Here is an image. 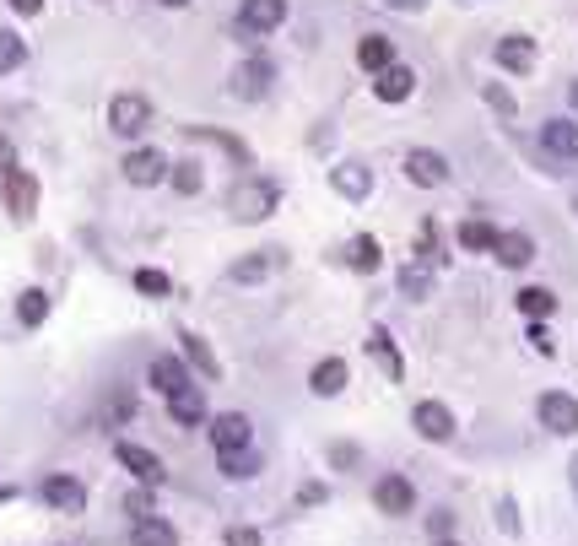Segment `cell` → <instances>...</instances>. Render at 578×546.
<instances>
[{
    "label": "cell",
    "instance_id": "6da1fadb",
    "mask_svg": "<svg viewBox=\"0 0 578 546\" xmlns=\"http://www.w3.org/2000/svg\"><path fill=\"white\" fill-rule=\"evenodd\" d=\"M227 206H233L238 222H265L281 206V184L276 179H244V184H233V201Z\"/></svg>",
    "mask_w": 578,
    "mask_h": 546
},
{
    "label": "cell",
    "instance_id": "7a4b0ae2",
    "mask_svg": "<svg viewBox=\"0 0 578 546\" xmlns=\"http://www.w3.org/2000/svg\"><path fill=\"white\" fill-rule=\"evenodd\" d=\"M535 417H541V428L557 433V438H573L578 433V401H573L568 390H546L541 401H535Z\"/></svg>",
    "mask_w": 578,
    "mask_h": 546
},
{
    "label": "cell",
    "instance_id": "3957f363",
    "mask_svg": "<svg viewBox=\"0 0 578 546\" xmlns=\"http://www.w3.org/2000/svg\"><path fill=\"white\" fill-rule=\"evenodd\" d=\"M152 125V103L141 98V92H119L109 103V130L114 136H141V130Z\"/></svg>",
    "mask_w": 578,
    "mask_h": 546
},
{
    "label": "cell",
    "instance_id": "277c9868",
    "mask_svg": "<svg viewBox=\"0 0 578 546\" xmlns=\"http://www.w3.org/2000/svg\"><path fill=\"white\" fill-rule=\"evenodd\" d=\"M406 179L422 184V190H438V184H449V157L433 152V146H411L406 152Z\"/></svg>",
    "mask_w": 578,
    "mask_h": 546
},
{
    "label": "cell",
    "instance_id": "5b68a950",
    "mask_svg": "<svg viewBox=\"0 0 578 546\" xmlns=\"http://www.w3.org/2000/svg\"><path fill=\"white\" fill-rule=\"evenodd\" d=\"M411 428L427 438V444H449L454 438V411L443 406V401H416L411 411Z\"/></svg>",
    "mask_w": 578,
    "mask_h": 546
},
{
    "label": "cell",
    "instance_id": "8992f818",
    "mask_svg": "<svg viewBox=\"0 0 578 546\" xmlns=\"http://www.w3.org/2000/svg\"><path fill=\"white\" fill-rule=\"evenodd\" d=\"M125 179L136 184V190H152V184L168 179V157L157 152V146H136V152L125 157Z\"/></svg>",
    "mask_w": 578,
    "mask_h": 546
},
{
    "label": "cell",
    "instance_id": "52a82bcc",
    "mask_svg": "<svg viewBox=\"0 0 578 546\" xmlns=\"http://www.w3.org/2000/svg\"><path fill=\"white\" fill-rule=\"evenodd\" d=\"M373 503H379V514H389V519L411 514V509H416L411 476H379V487H373Z\"/></svg>",
    "mask_w": 578,
    "mask_h": 546
},
{
    "label": "cell",
    "instance_id": "ba28073f",
    "mask_svg": "<svg viewBox=\"0 0 578 546\" xmlns=\"http://www.w3.org/2000/svg\"><path fill=\"white\" fill-rule=\"evenodd\" d=\"M6 211H11L17 222L38 217V179H33V173H22V168L6 173Z\"/></svg>",
    "mask_w": 578,
    "mask_h": 546
},
{
    "label": "cell",
    "instance_id": "9c48e42d",
    "mask_svg": "<svg viewBox=\"0 0 578 546\" xmlns=\"http://www.w3.org/2000/svg\"><path fill=\"white\" fill-rule=\"evenodd\" d=\"M281 17H287V0H244L238 6V28L244 33H271L281 28Z\"/></svg>",
    "mask_w": 578,
    "mask_h": 546
},
{
    "label": "cell",
    "instance_id": "30bf717a",
    "mask_svg": "<svg viewBox=\"0 0 578 546\" xmlns=\"http://www.w3.org/2000/svg\"><path fill=\"white\" fill-rule=\"evenodd\" d=\"M44 503L55 514H82L87 509V487L76 482V476H49V482H44Z\"/></svg>",
    "mask_w": 578,
    "mask_h": 546
},
{
    "label": "cell",
    "instance_id": "8fae6325",
    "mask_svg": "<svg viewBox=\"0 0 578 546\" xmlns=\"http://www.w3.org/2000/svg\"><path fill=\"white\" fill-rule=\"evenodd\" d=\"M211 444H217V455L249 449V417H244V411H222V417L211 422Z\"/></svg>",
    "mask_w": 578,
    "mask_h": 546
},
{
    "label": "cell",
    "instance_id": "7c38bea8",
    "mask_svg": "<svg viewBox=\"0 0 578 546\" xmlns=\"http://www.w3.org/2000/svg\"><path fill=\"white\" fill-rule=\"evenodd\" d=\"M281 260H287L281 249H254L249 260H238V265H233V282H238V287L265 282V276H276V271H281Z\"/></svg>",
    "mask_w": 578,
    "mask_h": 546
},
{
    "label": "cell",
    "instance_id": "4fadbf2b",
    "mask_svg": "<svg viewBox=\"0 0 578 546\" xmlns=\"http://www.w3.org/2000/svg\"><path fill=\"white\" fill-rule=\"evenodd\" d=\"M168 417L179 422V428H200V422H206V395H200L195 384L173 390V395H168Z\"/></svg>",
    "mask_w": 578,
    "mask_h": 546
},
{
    "label": "cell",
    "instance_id": "5bb4252c",
    "mask_svg": "<svg viewBox=\"0 0 578 546\" xmlns=\"http://www.w3.org/2000/svg\"><path fill=\"white\" fill-rule=\"evenodd\" d=\"M114 455H119V465H125V471L136 476V482H152V487L163 482V460H157L152 449H141V444H119Z\"/></svg>",
    "mask_w": 578,
    "mask_h": 546
},
{
    "label": "cell",
    "instance_id": "9a60e30c",
    "mask_svg": "<svg viewBox=\"0 0 578 546\" xmlns=\"http://www.w3.org/2000/svg\"><path fill=\"white\" fill-rule=\"evenodd\" d=\"M497 65H503V71H514V76H524V71L535 65V38H524V33L497 38Z\"/></svg>",
    "mask_w": 578,
    "mask_h": 546
},
{
    "label": "cell",
    "instance_id": "2e32d148",
    "mask_svg": "<svg viewBox=\"0 0 578 546\" xmlns=\"http://www.w3.org/2000/svg\"><path fill=\"white\" fill-rule=\"evenodd\" d=\"M492 255H497V265L519 271V265H530V260H535V238H530V233H497Z\"/></svg>",
    "mask_w": 578,
    "mask_h": 546
},
{
    "label": "cell",
    "instance_id": "e0dca14e",
    "mask_svg": "<svg viewBox=\"0 0 578 546\" xmlns=\"http://www.w3.org/2000/svg\"><path fill=\"white\" fill-rule=\"evenodd\" d=\"M373 92H379L384 103H406L411 92H416V71H411V65H389V71H379Z\"/></svg>",
    "mask_w": 578,
    "mask_h": 546
},
{
    "label": "cell",
    "instance_id": "ac0fdd59",
    "mask_svg": "<svg viewBox=\"0 0 578 546\" xmlns=\"http://www.w3.org/2000/svg\"><path fill=\"white\" fill-rule=\"evenodd\" d=\"M541 141L551 157H578V119H546Z\"/></svg>",
    "mask_w": 578,
    "mask_h": 546
},
{
    "label": "cell",
    "instance_id": "d6986e66",
    "mask_svg": "<svg viewBox=\"0 0 578 546\" xmlns=\"http://www.w3.org/2000/svg\"><path fill=\"white\" fill-rule=\"evenodd\" d=\"M330 184L346 195V201H368V190H373V173L362 168V163H341V168H330Z\"/></svg>",
    "mask_w": 578,
    "mask_h": 546
},
{
    "label": "cell",
    "instance_id": "ffe728a7",
    "mask_svg": "<svg viewBox=\"0 0 578 546\" xmlns=\"http://www.w3.org/2000/svg\"><path fill=\"white\" fill-rule=\"evenodd\" d=\"M146 379H152L157 395H173V390H184V384H190V374H184L179 357H152V363H146Z\"/></svg>",
    "mask_w": 578,
    "mask_h": 546
},
{
    "label": "cell",
    "instance_id": "44dd1931",
    "mask_svg": "<svg viewBox=\"0 0 578 546\" xmlns=\"http://www.w3.org/2000/svg\"><path fill=\"white\" fill-rule=\"evenodd\" d=\"M357 65H362V71H373V76L389 71V65H395V44H389L384 33H368V38L357 44Z\"/></svg>",
    "mask_w": 578,
    "mask_h": 546
},
{
    "label": "cell",
    "instance_id": "7402d4cb",
    "mask_svg": "<svg viewBox=\"0 0 578 546\" xmlns=\"http://www.w3.org/2000/svg\"><path fill=\"white\" fill-rule=\"evenodd\" d=\"M308 390L325 395V401H330V395H341V390H346V363H341V357H325V363H314V374H308Z\"/></svg>",
    "mask_w": 578,
    "mask_h": 546
},
{
    "label": "cell",
    "instance_id": "603a6c76",
    "mask_svg": "<svg viewBox=\"0 0 578 546\" xmlns=\"http://www.w3.org/2000/svg\"><path fill=\"white\" fill-rule=\"evenodd\" d=\"M179 341H184V357H190V363L200 368V379H222V363H217V352H211V346L200 341L195 330H184Z\"/></svg>",
    "mask_w": 578,
    "mask_h": 546
},
{
    "label": "cell",
    "instance_id": "cb8c5ba5",
    "mask_svg": "<svg viewBox=\"0 0 578 546\" xmlns=\"http://www.w3.org/2000/svg\"><path fill=\"white\" fill-rule=\"evenodd\" d=\"M265 82H271V65H265V60H249L244 71H233V98H260Z\"/></svg>",
    "mask_w": 578,
    "mask_h": 546
},
{
    "label": "cell",
    "instance_id": "d4e9b609",
    "mask_svg": "<svg viewBox=\"0 0 578 546\" xmlns=\"http://www.w3.org/2000/svg\"><path fill=\"white\" fill-rule=\"evenodd\" d=\"M460 244L470 249V255H492L497 228H492V222H481V217H470V222H460Z\"/></svg>",
    "mask_w": 578,
    "mask_h": 546
},
{
    "label": "cell",
    "instance_id": "484cf974",
    "mask_svg": "<svg viewBox=\"0 0 578 546\" xmlns=\"http://www.w3.org/2000/svg\"><path fill=\"white\" fill-rule=\"evenodd\" d=\"M379 260H384V249H379V238H352V244H346V265H352V271H379Z\"/></svg>",
    "mask_w": 578,
    "mask_h": 546
},
{
    "label": "cell",
    "instance_id": "4316f807",
    "mask_svg": "<svg viewBox=\"0 0 578 546\" xmlns=\"http://www.w3.org/2000/svg\"><path fill=\"white\" fill-rule=\"evenodd\" d=\"M368 352L384 363L389 379H406V363H400V352H395V341H389V330H373V336H368Z\"/></svg>",
    "mask_w": 578,
    "mask_h": 546
},
{
    "label": "cell",
    "instance_id": "83f0119b",
    "mask_svg": "<svg viewBox=\"0 0 578 546\" xmlns=\"http://www.w3.org/2000/svg\"><path fill=\"white\" fill-rule=\"evenodd\" d=\"M514 303H519V314H530V319H535V325H546V314L557 309V298H551L546 287H519V298H514Z\"/></svg>",
    "mask_w": 578,
    "mask_h": 546
},
{
    "label": "cell",
    "instance_id": "f1b7e54d",
    "mask_svg": "<svg viewBox=\"0 0 578 546\" xmlns=\"http://www.w3.org/2000/svg\"><path fill=\"white\" fill-rule=\"evenodd\" d=\"M17 319H22L28 330H38V325H44V319H49V292H38V287H28V292H22V298H17Z\"/></svg>",
    "mask_w": 578,
    "mask_h": 546
},
{
    "label": "cell",
    "instance_id": "f546056e",
    "mask_svg": "<svg viewBox=\"0 0 578 546\" xmlns=\"http://www.w3.org/2000/svg\"><path fill=\"white\" fill-rule=\"evenodd\" d=\"M130 546H179V536H173L168 519H141L136 536H130Z\"/></svg>",
    "mask_w": 578,
    "mask_h": 546
},
{
    "label": "cell",
    "instance_id": "4dcf8cb0",
    "mask_svg": "<svg viewBox=\"0 0 578 546\" xmlns=\"http://www.w3.org/2000/svg\"><path fill=\"white\" fill-rule=\"evenodd\" d=\"M217 460H222V476H233V482H238V476H254V471H260V460H254L249 449H233V455H217Z\"/></svg>",
    "mask_w": 578,
    "mask_h": 546
},
{
    "label": "cell",
    "instance_id": "1f68e13d",
    "mask_svg": "<svg viewBox=\"0 0 578 546\" xmlns=\"http://www.w3.org/2000/svg\"><path fill=\"white\" fill-rule=\"evenodd\" d=\"M22 60H28V44L17 33H0V71H17Z\"/></svg>",
    "mask_w": 578,
    "mask_h": 546
},
{
    "label": "cell",
    "instance_id": "d6a6232c",
    "mask_svg": "<svg viewBox=\"0 0 578 546\" xmlns=\"http://www.w3.org/2000/svg\"><path fill=\"white\" fill-rule=\"evenodd\" d=\"M136 292H146V298H168L173 282H168L163 271H152V265H146V271H136Z\"/></svg>",
    "mask_w": 578,
    "mask_h": 546
},
{
    "label": "cell",
    "instance_id": "836d02e7",
    "mask_svg": "<svg viewBox=\"0 0 578 546\" xmlns=\"http://www.w3.org/2000/svg\"><path fill=\"white\" fill-rule=\"evenodd\" d=\"M168 179H173V190H179V195H195L200 190V168L195 163H168Z\"/></svg>",
    "mask_w": 578,
    "mask_h": 546
},
{
    "label": "cell",
    "instance_id": "e575fe53",
    "mask_svg": "<svg viewBox=\"0 0 578 546\" xmlns=\"http://www.w3.org/2000/svg\"><path fill=\"white\" fill-rule=\"evenodd\" d=\"M400 287H406V298H427V271L422 265H406V271H400Z\"/></svg>",
    "mask_w": 578,
    "mask_h": 546
},
{
    "label": "cell",
    "instance_id": "d590c367",
    "mask_svg": "<svg viewBox=\"0 0 578 546\" xmlns=\"http://www.w3.org/2000/svg\"><path fill=\"white\" fill-rule=\"evenodd\" d=\"M427 530H433V541H449V530H454V509H433V514H427Z\"/></svg>",
    "mask_w": 578,
    "mask_h": 546
},
{
    "label": "cell",
    "instance_id": "8d00e7d4",
    "mask_svg": "<svg viewBox=\"0 0 578 546\" xmlns=\"http://www.w3.org/2000/svg\"><path fill=\"white\" fill-rule=\"evenodd\" d=\"M125 509L136 514V525H141V519H157V509H152V492H130V498H125Z\"/></svg>",
    "mask_w": 578,
    "mask_h": 546
},
{
    "label": "cell",
    "instance_id": "74e56055",
    "mask_svg": "<svg viewBox=\"0 0 578 546\" xmlns=\"http://www.w3.org/2000/svg\"><path fill=\"white\" fill-rule=\"evenodd\" d=\"M227 546H260V530H254V525H233V530H227Z\"/></svg>",
    "mask_w": 578,
    "mask_h": 546
},
{
    "label": "cell",
    "instance_id": "f35d334b",
    "mask_svg": "<svg viewBox=\"0 0 578 546\" xmlns=\"http://www.w3.org/2000/svg\"><path fill=\"white\" fill-rule=\"evenodd\" d=\"M530 346H535L541 357H551V352H557V341H551V330H546V325H530Z\"/></svg>",
    "mask_w": 578,
    "mask_h": 546
},
{
    "label": "cell",
    "instance_id": "ab89813d",
    "mask_svg": "<svg viewBox=\"0 0 578 546\" xmlns=\"http://www.w3.org/2000/svg\"><path fill=\"white\" fill-rule=\"evenodd\" d=\"M487 103H492V109H497V114H514V98H508V92H503V87H497V82L487 87Z\"/></svg>",
    "mask_w": 578,
    "mask_h": 546
},
{
    "label": "cell",
    "instance_id": "60d3db41",
    "mask_svg": "<svg viewBox=\"0 0 578 546\" xmlns=\"http://www.w3.org/2000/svg\"><path fill=\"white\" fill-rule=\"evenodd\" d=\"M11 168H17V146H11L6 136H0V179H6Z\"/></svg>",
    "mask_w": 578,
    "mask_h": 546
},
{
    "label": "cell",
    "instance_id": "b9f144b4",
    "mask_svg": "<svg viewBox=\"0 0 578 546\" xmlns=\"http://www.w3.org/2000/svg\"><path fill=\"white\" fill-rule=\"evenodd\" d=\"M330 460H335V465H357V449H352V444H335Z\"/></svg>",
    "mask_w": 578,
    "mask_h": 546
},
{
    "label": "cell",
    "instance_id": "7bdbcfd3",
    "mask_svg": "<svg viewBox=\"0 0 578 546\" xmlns=\"http://www.w3.org/2000/svg\"><path fill=\"white\" fill-rule=\"evenodd\" d=\"M298 503H325V487H319V482H308V487L298 492Z\"/></svg>",
    "mask_w": 578,
    "mask_h": 546
},
{
    "label": "cell",
    "instance_id": "ee69618b",
    "mask_svg": "<svg viewBox=\"0 0 578 546\" xmlns=\"http://www.w3.org/2000/svg\"><path fill=\"white\" fill-rule=\"evenodd\" d=\"M11 11H22V17H38V11H44V0H11Z\"/></svg>",
    "mask_w": 578,
    "mask_h": 546
},
{
    "label": "cell",
    "instance_id": "f6af8a7d",
    "mask_svg": "<svg viewBox=\"0 0 578 546\" xmlns=\"http://www.w3.org/2000/svg\"><path fill=\"white\" fill-rule=\"evenodd\" d=\"M389 6H400V11H416V6H422V0H389Z\"/></svg>",
    "mask_w": 578,
    "mask_h": 546
},
{
    "label": "cell",
    "instance_id": "bcb514c9",
    "mask_svg": "<svg viewBox=\"0 0 578 546\" xmlns=\"http://www.w3.org/2000/svg\"><path fill=\"white\" fill-rule=\"evenodd\" d=\"M163 6H173V11H179V6H190V0H163Z\"/></svg>",
    "mask_w": 578,
    "mask_h": 546
},
{
    "label": "cell",
    "instance_id": "7dc6e473",
    "mask_svg": "<svg viewBox=\"0 0 578 546\" xmlns=\"http://www.w3.org/2000/svg\"><path fill=\"white\" fill-rule=\"evenodd\" d=\"M433 546H460V541H433Z\"/></svg>",
    "mask_w": 578,
    "mask_h": 546
},
{
    "label": "cell",
    "instance_id": "c3c4849f",
    "mask_svg": "<svg viewBox=\"0 0 578 546\" xmlns=\"http://www.w3.org/2000/svg\"><path fill=\"white\" fill-rule=\"evenodd\" d=\"M573 109H578V82H573Z\"/></svg>",
    "mask_w": 578,
    "mask_h": 546
}]
</instances>
